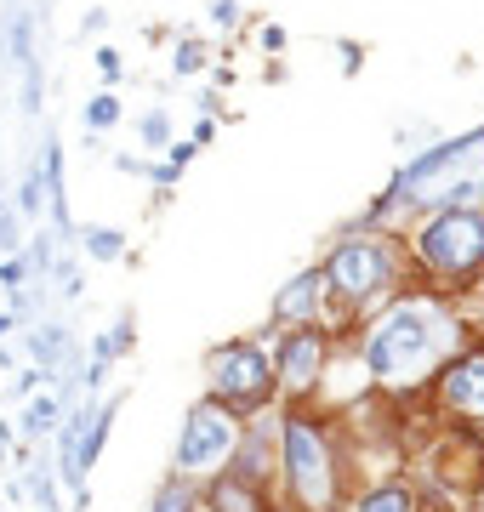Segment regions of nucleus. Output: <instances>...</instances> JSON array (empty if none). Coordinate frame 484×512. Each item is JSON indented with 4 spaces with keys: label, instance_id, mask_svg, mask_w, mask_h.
I'll return each instance as SVG.
<instances>
[{
    "label": "nucleus",
    "instance_id": "nucleus-22",
    "mask_svg": "<svg viewBox=\"0 0 484 512\" xmlns=\"http://www.w3.org/2000/svg\"><path fill=\"white\" fill-rule=\"evenodd\" d=\"M23 279H29V262H23V256H6V262H0V285H12V291H18Z\"/></svg>",
    "mask_w": 484,
    "mask_h": 512
},
{
    "label": "nucleus",
    "instance_id": "nucleus-30",
    "mask_svg": "<svg viewBox=\"0 0 484 512\" xmlns=\"http://www.w3.org/2000/svg\"><path fill=\"white\" fill-rule=\"evenodd\" d=\"M40 512H57V507H40Z\"/></svg>",
    "mask_w": 484,
    "mask_h": 512
},
{
    "label": "nucleus",
    "instance_id": "nucleus-17",
    "mask_svg": "<svg viewBox=\"0 0 484 512\" xmlns=\"http://www.w3.org/2000/svg\"><path fill=\"white\" fill-rule=\"evenodd\" d=\"M149 512H194V490H188V484H166V490L154 495Z\"/></svg>",
    "mask_w": 484,
    "mask_h": 512
},
{
    "label": "nucleus",
    "instance_id": "nucleus-23",
    "mask_svg": "<svg viewBox=\"0 0 484 512\" xmlns=\"http://www.w3.org/2000/svg\"><path fill=\"white\" fill-rule=\"evenodd\" d=\"M205 12H211V23H223V29H234V23H240V0H211Z\"/></svg>",
    "mask_w": 484,
    "mask_h": 512
},
{
    "label": "nucleus",
    "instance_id": "nucleus-16",
    "mask_svg": "<svg viewBox=\"0 0 484 512\" xmlns=\"http://www.w3.org/2000/svg\"><path fill=\"white\" fill-rule=\"evenodd\" d=\"M137 137H143L149 148H166V143H171V114H166V109H149V114H143V131H137Z\"/></svg>",
    "mask_w": 484,
    "mask_h": 512
},
{
    "label": "nucleus",
    "instance_id": "nucleus-8",
    "mask_svg": "<svg viewBox=\"0 0 484 512\" xmlns=\"http://www.w3.org/2000/svg\"><path fill=\"white\" fill-rule=\"evenodd\" d=\"M319 370H325V336H314V330H291L285 348H280V359H274V382H280L285 393H308V387L319 382Z\"/></svg>",
    "mask_w": 484,
    "mask_h": 512
},
{
    "label": "nucleus",
    "instance_id": "nucleus-7",
    "mask_svg": "<svg viewBox=\"0 0 484 512\" xmlns=\"http://www.w3.org/2000/svg\"><path fill=\"white\" fill-rule=\"evenodd\" d=\"M240 450V416L223 410L217 399L194 404L183 416V439H177V473H211Z\"/></svg>",
    "mask_w": 484,
    "mask_h": 512
},
{
    "label": "nucleus",
    "instance_id": "nucleus-19",
    "mask_svg": "<svg viewBox=\"0 0 484 512\" xmlns=\"http://www.w3.org/2000/svg\"><path fill=\"white\" fill-rule=\"evenodd\" d=\"M120 245H126V234H114V228H92V234H86V251H92L97 262L120 256Z\"/></svg>",
    "mask_w": 484,
    "mask_h": 512
},
{
    "label": "nucleus",
    "instance_id": "nucleus-5",
    "mask_svg": "<svg viewBox=\"0 0 484 512\" xmlns=\"http://www.w3.org/2000/svg\"><path fill=\"white\" fill-rule=\"evenodd\" d=\"M205 376H211V393H217L223 410L257 416L262 404H268V387H274V359L257 342H228V348H211Z\"/></svg>",
    "mask_w": 484,
    "mask_h": 512
},
{
    "label": "nucleus",
    "instance_id": "nucleus-12",
    "mask_svg": "<svg viewBox=\"0 0 484 512\" xmlns=\"http://www.w3.org/2000/svg\"><path fill=\"white\" fill-rule=\"evenodd\" d=\"M63 427V393H29L23 404V439H40V433H57Z\"/></svg>",
    "mask_w": 484,
    "mask_h": 512
},
{
    "label": "nucleus",
    "instance_id": "nucleus-4",
    "mask_svg": "<svg viewBox=\"0 0 484 512\" xmlns=\"http://www.w3.org/2000/svg\"><path fill=\"white\" fill-rule=\"evenodd\" d=\"M285 478L297 495L302 512H331L336 507V461H331V439L319 433L308 416L285 421Z\"/></svg>",
    "mask_w": 484,
    "mask_h": 512
},
{
    "label": "nucleus",
    "instance_id": "nucleus-13",
    "mask_svg": "<svg viewBox=\"0 0 484 512\" xmlns=\"http://www.w3.org/2000/svg\"><path fill=\"white\" fill-rule=\"evenodd\" d=\"M109 427H114V404H97L92 427L80 433V450H75V467H80V478L92 473V461L103 456V444H109Z\"/></svg>",
    "mask_w": 484,
    "mask_h": 512
},
{
    "label": "nucleus",
    "instance_id": "nucleus-14",
    "mask_svg": "<svg viewBox=\"0 0 484 512\" xmlns=\"http://www.w3.org/2000/svg\"><path fill=\"white\" fill-rule=\"evenodd\" d=\"M354 512H416V495H410L405 484H382V490L359 495Z\"/></svg>",
    "mask_w": 484,
    "mask_h": 512
},
{
    "label": "nucleus",
    "instance_id": "nucleus-20",
    "mask_svg": "<svg viewBox=\"0 0 484 512\" xmlns=\"http://www.w3.org/2000/svg\"><path fill=\"white\" fill-rule=\"evenodd\" d=\"M29 501H40V507H52V461H40V467H29Z\"/></svg>",
    "mask_w": 484,
    "mask_h": 512
},
{
    "label": "nucleus",
    "instance_id": "nucleus-18",
    "mask_svg": "<svg viewBox=\"0 0 484 512\" xmlns=\"http://www.w3.org/2000/svg\"><path fill=\"white\" fill-rule=\"evenodd\" d=\"M114 120H120V103H114L109 92H103V97H92V103H86V126H92V131H109Z\"/></svg>",
    "mask_w": 484,
    "mask_h": 512
},
{
    "label": "nucleus",
    "instance_id": "nucleus-6",
    "mask_svg": "<svg viewBox=\"0 0 484 512\" xmlns=\"http://www.w3.org/2000/svg\"><path fill=\"white\" fill-rule=\"evenodd\" d=\"M319 274H325V285H336V291L348 296V302H376V296L399 279V268H393V245H388V239L348 234L331 251V262H325Z\"/></svg>",
    "mask_w": 484,
    "mask_h": 512
},
{
    "label": "nucleus",
    "instance_id": "nucleus-15",
    "mask_svg": "<svg viewBox=\"0 0 484 512\" xmlns=\"http://www.w3.org/2000/svg\"><path fill=\"white\" fill-rule=\"evenodd\" d=\"M40 200H46V177H40V171H29V177H23V188H18V217L35 222L40 217Z\"/></svg>",
    "mask_w": 484,
    "mask_h": 512
},
{
    "label": "nucleus",
    "instance_id": "nucleus-25",
    "mask_svg": "<svg viewBox=\"0 0 484 512\" xmlns=\"http://www.w3.org/2000/svg\"><path fill=\"white\" fill-rule=\"evenodd\" d=\"M18 239H23V228H18V217H0V251L12 256V251H18Z\"/></svg>",
    "mask_w": 484,
    "mask_h": 512
},
{
    "label": "nucleus",
    "instance_id": "nucleus-1",
    "mask_svg": "<svg viewBox=\"0 0 484 512\" xmlns=\"http://www.w3.org/2000/svg\"><path fill=\"white\" fill-rule=\"evenodd\" d=\"M484 200V126L456 137V143H439L428 148L416 165H405L393 188L376 200V217H388L399 205H428V211H445V205H467V211H479Z\"/></svg>",
    "mask_w": 484,
    "mask_h": 512
},
{
    "label": "nucleus",
    "instance_id": "nucleus-10",
    "mask_svg": "<svg viewBox=\"0 0 484 512\" xmlns=\"http://www.w3.org/2000/svg\"><path fill=\"white\" fill-rule=\"evenodd\" d=\"M319 296H325V274H319V268H308V274H297V279H291V285L280 291L274 313H280L285 325H302V319H314Z\"/></svg>",
    "mask_w": 484,
    "mask_h": 512
},
{
    "label": "nucleus",
    "instance_id": "nucleus-24",
    "mask_svg": "<svg viewBox=\"0 0 484 512\" xmlns=\"http://www.w3.org/2000/svg\"><path fill=\"white\" fill-rule=\"evenodd\" d=\"M257 46L280 57V52H285V29H280V23H262V29H257Z\"/></svg>",
    "mask_w": 484,
    "mask_h": 512
},
{
    "label": "nucleus",
    "instance_id": "nucleus-11",
    "mask_svg": "<svg viewBox=\"0 0 484 512\" xmlns=\"http://www.w3.org/2000/svg\"><path fill=\"white\" fill-rule=\"evenodd\" d=\"M29 353H35L40 376H46V370H69V359H75V348H69V330H63V325L29 330Z\"/></svg>",
    "mask_w": 484,
    "mask_h": 512
},
{
    "label": "nucleus",
    "instance_id": "nucleus-21",
    "mask_svg": "<svg viewBox=\"0 0 484 512\" xmlns=\"http://www.w3.org/2000/svg\"><path fill=\"white\" fill-rule=\"evenodd\" d=\"M194 69H205V46H200V40L177 46V74H194Z\"/></svg>",
    "mask_w": 484,
    "mask_h": 512
},
{
    "label": "nucleus",
    "instance_id": "nucleus-29",
    "mask_svg": "<svg viewBox=\"0 0 484 512\" xmlns=\"http://www.w3.org/2000/svg\"><path fill=\"white\" fill-rule=\"evenodd\" d=\"M0 200H6V183H0Z\"/></svg>",
    "mask_w": 484,
    "mask_h": 512
},
{
    "label": "nucleus",
    "instance_id": "nucleus-28",
    "mask_svg": "<svg viewBox=\"0 0 484 512\" xmlns=\"http://www.w3.org/2000/svg\"><path fill=\"white\" fill-rule=\"evenodd\" d=\"M194 512H217V507H194Z\"/></svg>",
    "mask_w": 484,
    "mask_h": 512
},
{
    "label": "nucleus",
    "instance_id": "nucleus-9",
    "mask_svg": "<svg viewBox=\"0 0 484 512\" xmlns=\"http://www.w3.org/2000/svg\"><path fill=\"white\" fill-rule=\"evenodd\" d=\"M439 399L467 421H484V353H462L439 370Z\"/></svg>",
    "mask_w": 484,
    "mask_h": 512
},
{
    "label": "nucleus",
    "instance_id": "nucleus-3",
    "mask_svg": "<svg viewBox=\"0 0 484 512\" xmlns=\"http://www.w3.org/2000/svg\"><path fill=\"white\" fill-rule=\"evenodd\" d=\"M416 256L439 279H473L484 268V211H467V205L433 211V222L416 234Z\"/></svg>",
    "mask_w": 484,
    "mask_h": 512
},
{
    "label": "nucleus",
    "instance_id": "nucleus-2",
    "mask_svg": "<svg viewBox=\"0 0 484 512\" xmlns=\"http://www.w3.org/2000/svg\"><path fill=\"white\" fill-rule=\"evenodd\" d=\"M456 330L462 325H456L445 308H433V302H399V308L371 330V342H365V370L388 387L422 382V376L439 365V353L456 342Z\"/></svg>",
    "mask_w": 484,
    "mask_h": 512
},
{
    "label": "nucleus",
    "instance_id": "nucleus-27",
    "mask_svg": "<svg viewBox=\"0 0 484 512\" xmlns=\"http://www.w3.org/2000/svg\"><path fill=\"white\" fill-rule=\"evenodd\" d=\"M149 177H154V183H160V188H171V183H177V165H154V171H149Z\"/></svg>",
    "mask_w": 484,
    "mask_h": 512
},
{
    "label": "nucleus",
    "instance_id": "nucleus-26",
    "mask_svg": "<svg viewBox=\"0 0 484 512\" xmlns=\"http://www.w3.org/2000/svg\"><path fill=\"white\" fill-rule=\"evenodd\" d=\"M97 69H103V74H120V52H114V46H97Z\"/></svg>",
    "mask_w": 484,
    "mask_h": 512
}]
</instances>
